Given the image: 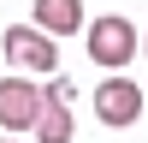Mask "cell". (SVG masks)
Segmentation results:
<instances>
[{
    "mask_svg": "<svg viewBox=\"0 0 148 143\" xmlns=\"http://www.w3.org/2000/svg\"><path fill=\"white\" fill-rule=\"evenodd\" d=\"M0 143H24V137H0Z\"/></svg>",
    "mask_w": 148,
    "mask_h": 143,
    "instance_id": "cell-8",
    "label": "cell"
},
{
    "mask_svg": "<svg viewBox=\"0 0 148 143\" xmlns=\"http://www.w3.org/2000/svg\"><path fill=\"white\" fill-rule=\"evenodd\" d=\"M6 60H12V66H24V72H53V66H59V48H53V36H47V30L12 24V30H6Z\"/></svg>",
    "mask_w": 148,
    "mask_h": 143,
    "instance_id": "cell-3",
    "label": "cell"
},
{
    "mask_svg": "<svg viewBox=\"0 0 148 143\" xmlns=\"http://www.w3.org/2000/svg\"><path fill=\"white\" fill-rule=\"evenodd\" d=\"M136 54H142V30H136L130 18H119V12L89 18V60H95L101 72H125Z\"/></svg>",
    "mask_w": 148,
    "mask_h": 143,
    "instance_id": "cell-1",
    "label": "cell"
},
{
    "mask_svg": "<svg viewBox=\"0 0 148 143\" xmlns=\"http://www.w3.org/2000/svg\"><path fill=\"white\" fill-rule=\"evenodd\" d=\"M142 54H148V30H142Z\"/></svg>",
    "mask_w": 148,
    "mask_h": 143,
    "instance_id": "cell-7",
    "label": "cell"
},
{
    "mask_svg": "<svg viewBox=\"0 0 148 143\" xmlns=\"http://www.w3.org/2000/svg\"><path fill=\"white\" fill-rule=\"evenodd\" d=\"M36 30H47V36H77V30H83V0H36Z\"/></svg>",
    "mask_w": 148,
    "mask_h": 143,
    "instance_id": "cell-6",
    "label": "cell"
},
{
    "mask_svg": "<svg viewBox=\"0 0 148 143\" xmlns=\"http://www.w3.org/2000/svg\"><path fill=\"white\" fill-rule=\"evenodd\" d=\"M142 113V83H130L125 72H107V83H95V119L101 125H136Z\"/></svg>",
    "mask_w": 148,
    "mask_h": 143,
    "instance_id": "cell-2",
    "label": "cell"
},
{
    "mask_svg": "<svg viewBox=\"0 0 148 143\" xmlns=\"http://www.w3.org/2000/svg\"><path fill=\"white\" fill-rule=\"evenodd\" d=\"M36 113H42V83L0 78V131H30Z\"/></svg>",
    "mask_w": 148,
    "mask_h": 143,
    "instance_id": "cell-4",
    "label": "cell"
},
{
    "mask_svg": "<svg viewBox=\"0 0 148 143\" xmlns=\"http://www.w3.org/2000/svg\"><path fill=\"white\" fill-rule=\"evenodd\" d=\"M30 143H71V101L42 95V113L30 119Z\"/></svg>",
    "mask_w": 148,
    "mask_h": 143,
    "instance_id": "cell-5",
    "label": "cell"
}]
</instances>
